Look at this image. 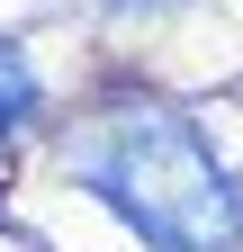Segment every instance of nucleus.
I'll use <instances>...</instances> for the list:
<instances>
[{"label": "nucleus", "instance_id": "2", "mask_svg": "<svg viewBox=\"0 0 243 252\" xmlns=\"http://www.w3.org/2000/svg\"><path fill=\"white\" fill-rule=\"evenodd\" d=\"M27 108H36V72H27V54H18V45H0V135H9Z\"/></svg>", "mask_w": 243, "mask_h": 252}, {"label": "nucleus", "instance_id": "1", "mask_svg": "<svg viewBox=\"0 0 243 252\" xmlns=\"http://www.w3.org/2000/svg\"><path fill=\"white\" fill-rule=\"evenodd\" d=\"M72 180L153 252H243V180L180 108H126L99 144L72 153Z\"/></svg>", "mask_w": 243, "mask_h": 252}]
</instances>
